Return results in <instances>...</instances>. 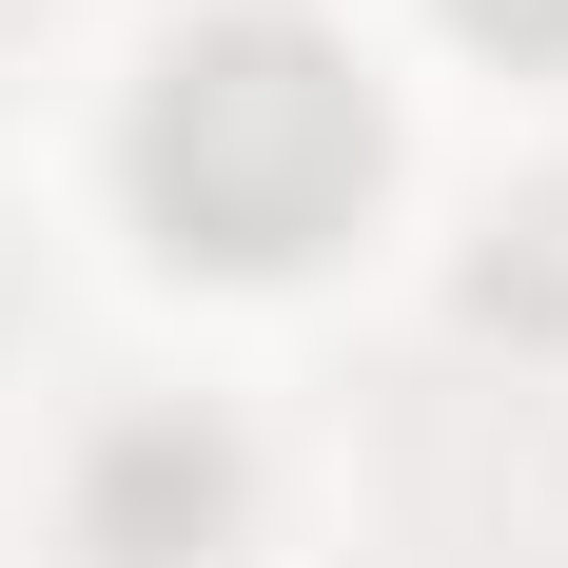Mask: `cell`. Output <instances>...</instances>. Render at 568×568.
I'll use <instances>...</instances> for the list:
<instances>
[{"label":"cell","mask_w":568,"mask_h":568,"mask_svg":"<svg viewBox=\"0 0 568 568\" xmlns=\"http://www.w3.org/2000/svg\"><path fill=\"white\" fill-rule=\"evenodd\" d=\"M393 176V99L314 0H216L138 59L118 99V216L158 235L176 275H294L334 255Z\"/></svg>","instance_id":"obj_1"},{"label":"cell","mask_w":568,"mask_h":568,"mask_svg":"<svg viewBox=\"0 0 568 568\" xmlns=\"http://www.w3.org/2000/svg\"><path fill=\"white\" fill-rule=\"evenodd\" d=\"M79 549L99 568H216L235 529H255V452H235V412H196V393H138V412H99L79 432Z\"/></svg>","instance_id":"obj_2"},{"label":"cell","mask_w":568,"mask_h":568,"mask_svg":"<svg viewBox=\"0 0 568 568\" xmlns=\"http://www.w3.org/2000/svg\"><path fill=\"white\" fill-rule=\"evenodd\" d=\"M470 59H568V0H432Z\"/></svg>","instance_id":"obj_3"}]
</instances>
